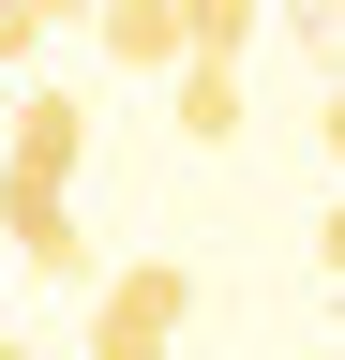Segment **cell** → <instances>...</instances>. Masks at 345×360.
Listing matches in <instances>:
<instances>
[{
	"label": "cell",
	"mask_w": 345,
	"mask_h": 360,
	"mask_svg": "<svg viewBox=\"0 0 345 360\" xmlns=\"http://www.w3.org/2000/svg\"><path fill=\"white\" fill-rule=\"evenodd\" d=\"M75 165H91V90L30 75L0 105V240L46 285H91V225H75Z\"/></svg>",
	"instance_id": "1"
},
{
	"label": "cell",
	"mask_w": 345,
	"mask_h": 360,
	"mask_svg": "<svg viewBox=\"0 0 345 360\" xmlns=\"http://www.w3.org/2000/svg\"><path fill=\"white\" fill-rule=\"evenodd\" d=\"M181 330H195V270L181 255H136V270L91 285V360H181Z\"/></svg>",
	"instance_id": "2"
},
{
	"label": "cell",
	"mask_w": 345,
	"mask_h": 360,
	"mask_svg": "<svg viewBox=\"0 0 345 360\" xmlns=\"http://www.w3.org/2000/svg\"><path fill=\"white\" fill-rule=\"evenodd\" d=\"M91 30H105L120 75H181V60H195V45H181V0H105Z\"/></svg>",
	"instance_id": "3"
},
{
	"label": "cell",
	"mask_w": 345,
	"mask_h": 360,
	"mask_svg": "<svg viewBox=\"0 0 345 360\" xmlns=\"http://www.w3.org/2000/svg\"><path fill=\"white\" fill-rule=\"evenodd\" d=\"M165 120H181L195 150H226V135H240V60H181V75H165Z\"/></svg>",
	"instance_id": "4"
},
{
	"label": "cell",
	"mask_w": 345,
	"mask_h": 360,
	"mask_svg": "<svg viewBox=\"0 0 345 360\" xmlns=\"http://www.w3.org/2000/svg\"><path fill=\"white\" fill-rule=\"evenodd\" d=\"M181 45H195V60H240V45H255V0H181Z\"/></svg>",
	"instance_id": "5"
},
{
	"label": "cell",
	"mask_w": 345,
	"mask_h": 360,
	"mask_svg": "<svg viewBox=\"0 0 345 360\" xmlns=\"http://www.w3.org/2000/svg\"><path fill=\"white\" fill-rule=\"evenodd\" d=\"M46 30H60V0H0V75H15V60H30Z\"/></svg>",
	"instance_id": "6"
},
{
	"label": "cell",
	"mask_w": 345,
	"mask_h": 360,
	"mask_svg": "<svg viewBox=\"0 0 345 360\" xmlns=\"http://www.w3.org/2000/svg\"><path fill=\"white\" fill-rule=\"evenodd\" d=\"M315 135H330V165H345V75H330V90H315Z\"/></svg>",
	"instance_id": "7"
},
{
	"label": "cell",
	"mask_w": 345,
	"mask_h": 360,
	"mask_svg": "<svg viewBox=\"0 0 345 360\" xmlns=\"http://www.w3.org/2000/svg\"><path fill=\"white\" fill-rule=\"evenodd\" d=\"M315 255H330V285H345V195H330V225H315Z\"/></svg>",
	"instance_id": "8"
},
{
	"label": "cell",
	"mask_w": 345,
	"mask_h": 360,
	"mask_svg": "<svg viewBox=\"0 0 345 360\" xmlns=\"http://www.w3.org/2000/svg\"><path fill=\"white\" fill-rule=\"evenodd\" d=\"M60 15H105V0H60Z\"/></svg>",
	"instance_id": "9"
},
{
	"label": "cell",
	"mask_w": 345,
	"mask_h": 360,
	"mask_svg": "<svg viewBox=\"0 0 345 360\" xmlns=\"http://www.w3.org/2000/svg\"><path fill=\"white\" fill-rule=\"evenodd\" d=\"M0 360H46V345H0Z\"/></svg>",
	"instance_id": "10"
}]
</instances>
